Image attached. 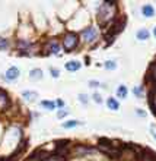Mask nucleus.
<instances>
[{
    "instance_id": "f257e3e1",
    "label": "nucleus",
    "mask_w": 156,
    "mask_h": 161,
    "mask_svg": "<svg viewBox=\"0 0 156 161\" xmlns=\"http://www.w3.org/2000/svg\"><path fill=\"white\" fill-rule=\"evenodd\" d=\"M78 34H75V32H67L66 34V37L63 38V47L67 50V51H72L76 45H78Z\"/></svg>"
},
{
    "instance_id": "f03ea898",
    "label": "nucleus",
    "mask_w": 156,
    "mask_h": 161,
    "mask_svg": "<svg viewBox=\"0 0 156 161\" xmlns=\"http://www.w3.org/2000/svg\"><path fill=\"white\" fill-rule=\"evenodd\" d=\"M82 35H83V40L86 41V42H93V41L96 40L98 31L93 27H89V28H86V29L82 31Z\"/></svg>"
},
{
    "instance_id": "7ed1b4c3",
    "label": "nucleus",
    "mask_w": 156,
    "mask_h": 161,
    "mask_svg": "<svg viewBox=\"0 0 156 161\" xmlns=\"http://www.w3.org/2000/svg\"><path fill=\"white\" fill-rule=\"evenodd\" d=\"M19 69L18 68H15V66H12V68H9L7 69V72H6V79L7 80H15L19 78Z\"/></svg>"
},
{
    "instance_id": "20e7f679",
    "label": "nucleus",
    "mask_w": 156,
    "mask_h": 161,
    "mask_svg": "<svg viewBox=\"0 0 156 161\" xmlns=\"http://www.w3.org/2000/svg\"><path fill=\"white\" fill-rule=\"evenodd\" d=\"M98 145L99 148H111L113 147V141L108 138H99L98 139Z\"/></svg>"
},
{
    "instance_id": "39448f33",
    "label": "nucleus",
    "mask_w": 156,
    "mask_h": 161,
    "mask_svg": "<svg viewBox=\"0 0 156 161\" xmlns=\"http://www.w3.org/2000/svg\"><path fill=\"white\" fill-rule=\"evenodd\" d=\"M66 69L69 72H76V70L80 69V63L79 62H67L66 63Z\"/></svg>"
},
{
    "instance_id": "423d86ee",
    "label": "nucleus",
    "mask_w": 156,
    "mask_h": 161,
    "mask_svg": "<svg viewBox=\"0 0 156 161\" xmlns=\"http://www.w3.org/2000/svg\"><path fill=\"white\" fill-rule=\"evenodd\" d=\"M92 150L90 148H88V147H82V145H79V147H76V150H75V154L76 155H83V154H86V152H90Z\"/></svg>"
},
{
    "instance_id": "0eeeda50",
    "label": "nucleus",
    "mask_w": 156,
    "mask_h": 161,
    "mask_svg": "<svg viewBox=\"0 0 156 161\" xmlns=\"http://www.w3.org/2000/svg\"><path fill=\"white\" fill-rule=\"evenodd\" d=\"M143 15H145V16H147V18L153 16V15H155V10H153V7H152L150 4H146V6H143Z\"/></svg>"
},
{
    "instance_id": "6e6552de",
    "label": "nucleus",
    "mask_w": 156,
    "mask_h": 161,
    "mask_svg": "<svg viewBox=\"0 0 156 161\" xmlns=\"http://www.w3.org/2000/svg\"><path fill=\"white\" fill-rule=\"evenodd\" d=\"M42 78V72H41V69H32L31 70V79L32 80H38Z\"/></svg>"
},
{
    "instance_id": "1a4fd4ad",
    "label": "nucleus",
    "mask_w": 156,
    "mask_h": 161,
    "mask_svg": "<svg viewBox=\"0 0 156 161\" xmlns=\"http://www.w3.org/2000/svg\"><path fill=\"white\" fill-rule=\"evenodd\" d=\"M137 38L140 41L149 40V31H147V29H140V31L137 32Z\"/></svg>"
},
{
    "instance_id": "9d476101",
    "label": "nucleus",
    "mask_w": 156,
    "mask_h": 161,
    "mask_svg": "<svg viewBox=\"0 0 156 161\" xmlns=\"http://www.w3.org/2000/svg\"><path fill=\"white\" fill-rule=\"evenodd\" d=\"M0 103H1V106H3V107H7V104H9L7 94H6L4 91H1V89H0Z\"/></svg>"
},
{
    "instance_id": "9b49d317",
    "label": "nucleus",
    "mask_w": 156,
    "mask_h": 161,
    "mask_svg": "<svg viewBox=\"0 0 156 161\" xmlns=\"http://www.w3.org/2000/svg\"><path fill=\"white\" fill-rule=\"evenodd\" d=\"M153 94H155V91H150L149 92V106L152 109V113L156 116V106H155V101H153Z\"/></svg>"
},
{
    "instance_id": "f8f14e48",
    "label": "nucleus",
    "mask_w": 156,
    "mask_h": 161,
    "mask_svg": "<svg viewBox=\"0 0 156 161\" xmlns=\"http://www.w3.org/2000/svg\"><path fill=\"white\" fill-rule=\"evenodd\" d=\"M107 104H108V107H110L111 110H118V107H120L118 101H117V100H114V98H108Z\"/></svg>"
},
{
    "instance_id": "ddd939ff",
    "label": "nucleus",
    "mask_w": 156,
    "mask_h": 161,
    "mask_svg": "<svg viewBox=\"0 0 156 161\" xmlns=\"http://www.w3.org/2000/svg\"><path fill=\"white\" fill-rule=\"evenodd\" d=\"M117 95L120 97V98H125V97H127V88H125L124 85L118 86V89H117Z\"/></svg>"
},
{
    "instance_id": "4468645a",
    "label": "nucleus",
    "mask_w": 156,
    "mask_h": 161,
    "mask_svg": "<svg viewBox=\"0 0 156 161\" xmlns=\"http://www.w3.org/2000/svg\"><path fill=\"white\" fill-rule=\"evenodd\" d=\"M78 124H80V121L70 120V121H64V123H63V127H64V129H70V127H75V126H78Z\"/></svg>"
},
{
    "instance_id": "2eb2a0df",
    "label": "nucleus",
    "mask_w": 156,
    "mask_h": 161,
    "mask_svg": "<svg viewBox=\"0 0 156 161\" xmlns=\"http://www.w3.org/2000/svg\"><path fill=\"white\" fill-rule=\"evenodd\" d=\"M22 95H24L26 100H29V101H32L34 98H37V92H31V91H25Z\"/></svg>"
},
{
    "instance_id": "dca6fc26",
    "label": "nucleus",
    "mask_w": 156,
    "mask_h": 161,
    "mask_svg": "<svg viewBox=\"0 0 156 161\" xmlns=\"http://www.w3.org/2000/svg\"><path fill=\"white\" fill-rule=\"evenodd\" d=\"M41 106L45 107V109H48V110H54L56 109V104L53 101H41Z\"/></svg>"
},
{
    "instance_id": "f3484780",
    "label": "nucleus",
    "mask_w": 156,
    "mask_h": 161,
    "mask_svg": "<svg viewBox=\"0 0 156 161\" xmlns=\"http://www.w3.org/2000/svg\"><path fill=\"white\" fill-rule=\"evenodd\" d=\"M105 68L110 69V70H114V69L117 68V65H115V62H113V60H107V62H105Z\"/></svg>"
},
{
    "instance_id": "a211bd4d",
    "label": "nucleus",
    "mask_w": 156,
    "mask_h": 161,
    "mask_svg": "<svg viewBox=\"0 0 156 161\" xmlns=\"http://www.w3.org/2000/svg\"><path fill=\"white\" fill-rule=\"evenodd\" d=\"M50 48L53 50L51 53H54V54H57V53H58V50H60V47H58V44H56L54 41H53V42L50 44Z\"/></svg>"
},
{
    "instance_id": "6ab92c4d",
    "label": "nucleus",
    "mask_w": 156,
    "mask_h": 161,
    "mask_svg": "<svg viewBox=\"0 0 156 161\" xmlns=\"http://www.w3.org/2000/svg\"><path fill=\"white\" fill-rule=\"evenodd\" d=\"M6 47H7V41L4 38H0V50H4Z\"/></svg>"
},
{
    "instance_id": "aec40b11",
    "label": "nucleus",
    "mask_w": 156,
    "mask_h": 161,
    "mask_svg": "<svg viewBox=\"0 0 156 161\" xmlns=\"http://www.w3.org/2000/svg\"><path fill=\"white\" fill-rule=\"evenodd\" d=\"M79 100H80L83 104H86V103H88V97H86L85 94H79Z\"/></svg>"
},
{
    "instance_id": "412c9836",
    "label": "nucleus",
    "mask_w": 156,
    "mask_h": 161,
    "mask_svg": "<svg viewBox=\"0 0 156 161\" xmlns=\"http://www.w3.org/2000/svg\"><path fill=\"white\" fill-rule=\"evenodd\" d=\"M93 100H95L98 104H101V103H102V98H101V95H99V94H93Z\"/></svg>"
},
{
    "instance_id": "4be33fe9",
    "label": "nucleus",
    "mask_w": 156,
    "mask_h": 161,
    "mask_svg": "<svg viewBox=\"0 0 156 161\" xmlns=\"http://www.w3.org/2000/svg\"><path fill=\"white\" fill-rule=\"evenodd\" d=\"M50 72L53 73V76H54V78H58V70H57V69H54V68H50Z\"/></svg>"
},
{
    "instance_id": "5701e85b",
    "label": "nucleus",
    "mask_w": 156,
    "mask_h": 161,
    "mask_svg": "<svg viewBox=\"0 0 156 161\" xmlns=\"http://www.w3.org/2000/svg\"><path fill=\"white\" fill-rule=\"evenodd\" d=\"M18 45L19 47H29V42H26V41H18Z\"/></svg>"
},
{
    "instance_id": "b1692460",
    "label": "nucleus",
    "mask_w": 156,
    "mask_h": 161,
    "mask_svg": "<svg viewBox=\"0 0 156 161\" xmlns=\"http://www.w3.org/2000/svg\"><path fill=\"white\" fill-rule=\"evenodd\" d=\"M89 85H90L92 88H96V86H99V83H98L96 80H89Z\"/></svg>"
},
{
    "instance_id": "393cba45",
    "label": "nucleus",
    "mask_w": 156,
    "mask_h": 161,
    "mask_svg": "<svg viewBox=\"0 0 156 161\" xmlns=\"http://www.w3.org/2000/svg\"><path fill=\"white\" fill-rule=\"evenodd\" d=\"M66 114H67V111H58V113H57V116H58V119H61V117H64Z\"/></svg>"
},
{
    "instance_id": "a878e982",
    "label": "nucleus",
    "mask_w": 156,
    "mask_h": 161,
    "mask_svg": "<svg viewBox=\"0 0 156 161\" xmlns=\"http://www.w3.org/2000/svg\"><path fill=\"white\" fill-rule=\"evenodd\" d=\"M150 130H152V135H153V138H156V127H155V126H152V127H150Z\"/></svg>"
},
{
    "instance_id": "bb28decb",
    "label": "nucleus",
    "mask_w": 156,
    "mask_h": 161,
    "mask_svg": "<svg viewBox=\"0 0 156 161\" xmlns=\"http://www.w3.org/2000/svg\"><path fill=\"white\" fill-rule=\"evenodd\" d=\"M57 106H60V107H63V106H64V103H63L61 100H58V101H57Z\"/></svg>"
},
{
    "instance_id": "cd10ccee",
    "label": "nucleus",
    "mask_w": 156,
    "mask_h": 161,
    "mask_svg": "<svg viewBox=\"0 0 156 161\" xmlns=\"http://www.w3.org/2000/svg\"><path fill=\"white\" fill-rule=\"evenodd\" d=\"M153 85H155V86H153V88H155V89H156V80H155V82H153Z\"/></svg>"
},
{
    "instance_id": "c85d7f7f",
    "label": "nucleus",
    "mask_w": 156,
    "mask_h": 161,
    "mask_svg": "<svg viewBox=\"0 0 156 161\" xmlns=\"http://www.w3.org/2000/svg\"><path fill=\"white\" fill-rule=\"evenodd\" d=\"M153 32H155V35H156V27H155V29H153Z\"/></svg>"
}]
</instances>
